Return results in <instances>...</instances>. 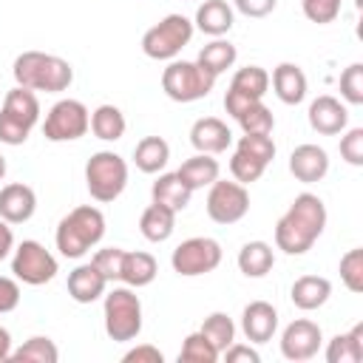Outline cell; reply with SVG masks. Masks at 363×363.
Listing matches in <instances>:
<instances>
[{"instance_id":"30bf717a","label":"cell","mask_w":363,"mask_h":363,"mask_svg":"<svg viewBox=\"0 0 363 363\" xmlns=\"http://www.w3.org/2000/svg\"><path fill=\"white\" fill-rule=\"evenodd\" d=\"M221 264V244L210 235H196L182 241L173 255H170V267L173 272L193 278V275H207Z\"/></svg>"},{"instance_id":"9a60e30c","label":"cell","mask_w":363,"mask_h":363,"mask_svg":"<svg viewBox=\"0 0 363 363\" xmlns=\"http://www.w3.org/2000/svg\"><path fill=\"white\" fill-rule=\"evenodd\" d=\"M306 116H309L312 130H318V133H323V136H335V133L346 130V125H349V111H346V105H343L340 99L329 96V94H320L318 99H312Z\"/></svg>"},{"instance_id":"7dc6e473","label":"cell","mask_w":363,"mask_h":363,"mask_svg":"<svg viewBox=\"0 0 363 363\" xmlns=\"http://www.w3.org/2000/svg\"><path fill=\"white\" fill-rule=\"evenodd\" d=\"M221 354L227 357V363H238V360H244V363H258V360H261V354H258L252 346H241V343H230Z\"/></svg>"},{"instance_id":"f35d334b","label":"cell","mask_w":363,"mask_h":363,"mask_svg":"<svg viewBox=\"0 0 363 363\" xmlns=\"http://www.w3.org/2000/svg\"><path fill=\"white\" fill-rule=\"evenodd\" d=\"M264 170H267V164H261L258 159H252V156H247V153H241V150H235L233 159H230V173H233V179H235L238 184H252V182H258V179L264 176Z\"/></svg>"},{"instance_id":"2e32d148","label":"cell","mask_w":363,"mask_h":363,"mask_svg":"<svg viewBox=\"0 0 363 363\" xmlns=\"http://www.w3.org/2000/svg\"><path fill=\"white\" fill-rule=\"evenodd\" d=\"M37 210V193L23 184V182H11L6 187H0V218L9 224H26Z\"/></svg>"},{"instance_id":"1f68e13d","label":"cell","mask_w":363,"mask_h":363,"mask_svg":"<svg viewBox=\"0 0 363 363\" xmlns=\"http://www.w3.org/2000/svg\"><path fill=\"white\" fill-rule=\"evenodd\" d=\"M125 113L116 108V105H99L94 113H91V130L96 139L102 142H116L125 136Z\"/></svg>"},{"instance_id":"7bdbcfd3","label":"cell","mask_w":363,"mask_h":363,"mask_svg":"<svg viewBox=\"0 0 363 363\" xmlns=\"http://www.w3.org/2000/svg\"><path fill=\"white\" fill-rule=\"evenodd\" d=\"M340 156L352 167L363 164V128H352L346 130V136H340Z\"/></svg>"},{"instance_id":"83f0119b","label":"cell","mask_w":363,"mask_h":363,"mask_svg":"<svg viewBox=\"0 0 363 363\" xmlns=\"http://www.w3.org/2000/svg\"><path fill=\"white\" fill-rule=\"evenodd\" d=\"M176 173L190 190H201V187H210L218 179V162L210 153H196L187 162H182V167Z\"/></svg>"},{"instance_id":"6da1fadb","label":"cell","mask_w":363,"mask_h":363,"mask_svg":"<svg viewBox=\"0 0 363 363\" xmlns=\"http://www.w3.org/2000/svg\"><path fill=\"white\" fill-rule=\"evenodd\" d=\"M326 227V204L315 193H301L292 199L289 210L275 224V247L286 255H303L320 238Z\"/></svg>"},{"instance_id":"7c38bea8","label":"cell","mask_w":363,"mask_h":363,"mask_svg":"<svg viewBox=\"0 0 363 363\" xmlns=\"http://www.w3.org/2000/svg\"><path fill=\"white\" fill-rule=\"evenodd\" d=\"M250 210V193H247V184H238V182H221L216 179L210 184V193H207V216L216 221V224H235L247 216Z\"/></svg>"},{"instance_id":"d6986e66","label":"cell","mask_w":363,"mask_h":363,"mask_svg":"<svg viewBox=\"0 0 363 363\" xmlns=\"http://www.w3.org/2000/svg\"><path fill=\"white\" fill-rule=\"evenodd\" d=\"M289 173L303 182V184H312V182H320L326 173H329V156L323 147L318 145H298L292 153H289Z\"/></svg>"},{"instance_id":"681fc988","label":"cell","mask_w":363,"mask_h":363,"mask_svg":"<svg viewBox=\"0 0 363 363\" xmlns=\"http://www.w3.org/2000/svg\"><path fill=\"white\" fill-rule=\"evenodd\" d=\"M11 354V335L6 326H0V360H9Z\"/></svg>"},{"instance_id":"b9f144b4","label":"cell","mask_w":363,"mask_h":363,"mask_svg":"<svg viewBox=\"0 0 363 363\" xmlns=\"http://www.w3.org/2000/svg\"><path fill=\"white\" fill-rule=\"evenodd\" d=\"M122 255L125 250L122 247H105V250H96L91 264L108 278V281H119V267H122Z\"/></svg>"},{"instance_id":"ac0fdd59","label":"cell","mask_w":363,"mask_h":363,"mask_svg":"<svg viewBox=\"0 0 363 363\" xmlns=\"http://www.w3.org/2000/svg\"><path fill=\"white\" fill-rule=\"evenodd\" d=\"M275 329H278V312H275L272 303L252 301V303L244 306V312H241V332L247 335L250 343H267V340H272Z\"/></svg>"},{"instance_id":"4dcf8cb0","label":"cell","mask_w":363,"mask_h":363,"mask_svg":"<svg viewBox=\"0 0 363 363\" xmlns=\"http://www.w3.org/2000/svg\"><path fill=\"white\" fill-rule=\"evenodd\" d=\"M235 57H238V51H235V45H233L230 40L213 37V43H207V45L199 51L196 62H199L204 71H210V74L218 79V74H224L227 68H233Z\"/></svg>"},{"instance_id":"8d00e7d4","label":"cell","mask_w":363,"mask_h":363,"mask_svg":"<svg viewBox=\"0 0 363 363\" xmlns=\"http://www.w3.org/2000/svg\"><path fill=\"white\" fill-rule=\"evenodd\" d=\"M235 150H241V153L258 159L261 164H269V162L275 159V142H272L269 133H244V136L238 139Z\"/></svg>"},{"instance_id":"f907efd6","label":"cell","mask_w":363,"mask_h":363,"mask_svg":"<svg viewBox=\"0 0 363 363\" xmlns=\"http://www.w3.org/2000/svg\"><path fill=\"white\" fill-rule=\"evenodd\" d=\"M3 176H6V156L0 153V179H3Z\"/></svg>"},{"instance_id":"cb8c5ba5","label":"cell","mask_w":363,"mask_h":363,"mask_svg":"<svg viewBox=\"0 0 363 363\" xmlns=\"http://www.w3.org/2000/svg\"><path fill=\"white\" fill-rule=\"evenodd\" d=\"M156 272H159V264H156V258L150 252H142V250L128 252L125 250L122 267H119V281L125 286H136V289L139 286H147L156 278Z\"/></svg>"},{"instance_id":"603a6c76","label":"cell","mask_w":363,"mask_h":363,"mask_svg":"<svg viewBox=\"0 0 363 363\" xmlns=\"http://www.w3.org/2000/svg\"><path fill=\"white\" fill-rule=\"evenodd\" d=\"M190 196L193 190L179 179V173H162L150 187V199L173 213H182L190 204Z\"/></svg>"},{"instance_id":"d6a6232c","label":"cell","mask_w":363,"mask_h":363,"mask_svg":"<svg viewBox=\"0 0 363 363\" xmlns=\"http://www.w3.org/2000/svg\"><path fill=\"white\" fill-rule=\"evenodd\" d=\"M9 360H14V363H57L60 360V352H57V346H54L51 337L34 335L20 349H11Z\"/></svg>"},{"instance_id":"4fadbf2b","label":"cell","mask_w":363,"mask_h":363,"mask_svg":"<svg viewBox=\"0 0 363 363\" xmlns=\"http://www.w3.org/2000/svg\"><path fill=\"white\" fill-rule=\"evenodd\" d=\"M269 88V74L261 65H244L233 74V82L224 94V111L235 119L244 108H250L252 102H261L264 94Z\"/></svg>"},{"instance_id":"f1b7e54d","label":"cell","mask_w":363,"mask_h":363,"mask_svg":"<svg viewBox=\"0 0 363 363\" xmlns=\"http://www.w3.org/2000/svg\"><path fill=\"white\" fill-rule=\"evenodd\" d=\"M167 159H170V145L162 136H145L133 147V164L142 173H159V170H164Z\"/></svg>"},{"instance_id":"60d3db41","label":"cell","mask_w":363,"mask_h":363,"mask_svg":"<svg viewBox=\"0 0 363 363\" xmlns=\"http://www.w3.org/2000/svg\"><path fill=\"white\" fill-rule=\"evenodd\" d=\"M340 3L343 0H301V9H303V17L309 23L326 26L340 14Z\"/></svg>"},{"instance_id":"7402d4cb","label":"cell","mask_w":363,"mask_h":363,"mask_svg":"<svg viewBox=\"0 0 363 363\" xmlns=\"http://www.w3.org/2000/svg\"><path fill=\"white\" fill-rule=\"evenodd\" d=\"M329 295H332V284H329V278H323V275H301V278L292 284V289H289L292 303H295L298 309H303V312L320 309V306L329 301Z\"/></svg>"},{"instance_id":"ba28073f","label":"cell","mask_w":363,"mask_h":363,"mask_svg":"<svg viewBox=\"0 0 363 363\" xmlns=\"http://www.w3.org/2000/svg\"><path fill=\"white\" fill-rule=\"evenodd\" d=\"M193 40V23L184 14H167L142 34V51L150 60H176Z\"/></svg>"},{"instance_id":"8992f818","label":"cell","mask_w":363,"mask_h":363,"mask_svg":"<svg viewBox=\"0 0 363 363\" xmlns=\"http://www.w3.org/2000/svg\"><path fill=\"white\" fill-rule=\"evenodd\" d=\"M128 184V162L113 150H99L85 164V187L91 199L108 204L122 196Z\"/></svg>"},{"instance_id":"f546056e","label":"cell","mask_w":363,"mask_h":363,"mask_svg":"<svg viewBox=\"0 0 363 363\" xmlns=\"http://www.w3.org/2000/svg\"><path fill=\"white\" fill-rule=\"evenodd\" d=\"M275 264V252L267 241H247L238 250V269L247 278H264Z\"/></svg>"},{"instance_id":"ee69618b","label":"cell","mask_w":363,"mask_h":363,"mask_svg":"<svg viewBox=\"0 0 363 363\" xmlns=\"http://www.w3.org/2000/svg\"><path fill=\"white\" fill-rule=\"evenodd\" d=\"M17 303H20V284H17V278L0 275V315L17 309Z\"/></svg>"},{"instance_id":"74e56055","label":"cell","mask_w":363,"mask_h":363,"mask_svg":"<svg viewBox=\"0 0 363 363\" xmlns=\"http://www.w3.org/2000/svg\"><path fill=\"white\" fill-rule=\"evenodd\" d=\"M340 281L349 292H363V250L354 247L340 258Z\"/></svg>"},{"instance_id":"277c9868","label":"cell","mask_w":363,"mask_h":363,"mask_svg":"<svg viewBox=\"0 0 363 363\" xmlns=\"http://www.w3.org/2000/svg\"><path fill=\"white\" fill-rule=\"evenodd\" d=\"M40 122V102L37 94L28 88H11L0 108V142L3 145H23L34 125Z\"/></svg>"},{"instance_id":"4316f807","label":"cell","mask_w":363,"mask_h":363,"mask_svg":"<svg viewBox=\"0 0 363 363\" xmlns=\"http://www.w3.org/2000/svg\"><path fill=\"white\" fill-rule=\"evenodd\" d=\"M363 360V323L335 335L326 346V363H360Z\"/></svg>"},{"instance_id":"bcb514c9","label":"cell","mask_w":363,"mask_h":363,"mask_svg":"<svg viewBox=\"0 0 363 363\" xmlns=\"http://www.w3.org/2000/svg\"><path fill=\"white\" fill-rule=\"evenodd\" d=\"M233 3L244 17H267L278 0H233Z\"/></svg>"},{"instance_id":"44dd1931","label":"cell","mask_w":363,"mask_h":363,"mask_svg":"<svg viewBox=\"0 0 363 363\" xmlns=\"http://www.w3.org/2000/svg\"><path fill=\"white\" fill-rule=\"evenodd\" d=\"M108 278L94 267V264H79L77 269L68 272V295L77 303H94L96 298L105 295Z\"/></svg>"},{"instance_id":"c3c4849f","label":"cell","mask_w":363,"mask_h":363,"mask_svg":"<svg viewBox=\"0 0 363 363\" xmlns=\"http://www.w3.org/2000/svg\"><path fill=\"white\" fill-rule=\"evenodd\" d=\"M14 250V233H11V224L0 218V261Z\"/></svg>"},{"instance_id":"f6af8a7d","label":"cell","mask_w":363,"mask_h":363,"mask_svg":"<svg viewBox=\"0 0 363 363\" xmlns=\"http://www.w3.org/2000/svg\"><path fill=\"white\" fill-rule=\"evenodd\" d=\"M122 360H125V363H162V360H164V354H162L156 346L142 343V346H136V349L125 352V354H122Z\"/></svg>"},{"instance_id":"ab89813d","label":"cell","mask_w":363,"mask_h":363,"mask_svg":"<svg viewBox=\"0 0 363 363\" xmlns=\"http://www.w3.org/2000/svg\"><path fill=\"white\" fill-rule=\"evenodd\" d=\"M340 96L349 105H363V62H352L340 74Z\"/></svg>"},{"instance_id":"e0dca14e","label":"cell","mask_w":363,"mask_h":363,"mask_svg":"<svg viewBox=\"0 0 363 363\" xmlns=\"http://www.w3.org/2000/svg\"><path fill=\"white\" fill-rule=\"evenodd\" d=\"M190 145L199 153L216 156V153H224L233 145V133H230L227 122H221L218 116H201L190 128Z\"/></svg>"},{"instance_id":"9c48e42d","label":"cell","mask_w":363,"mask_h":363,"mask_svg":"<svg viewBox=\"0 0 363 363\" xmlns=\"http://www.w3.org/2000/svg\"><path fill=\"white\" fill-rule=\"evenodd\" d=\"M88 128H91V111L79 99H60L45 113L43 136L48 142H74L82 139Z\"/></svg>"},{"instance_id":"7a4b0ae2","label":"cell","mask_w":363,"mask_h":363,"mask_svg":"<svg viewBox=\"0 0 363 363\" xmlns=\"http://www.w3.org/2000/svg\"><path fill=\"white\" fill-rule=\"evenodd\" d=\"M14 82L28 91L60 94L74 82V68L68 60L45 51H23L11 65Z\"/></svg>"},{"instance_id":"5b68a950","label":"cell","mask_w":363,"mask_h":363,"mask_svg":"<svg viewBox=\"0 0 363 363\" xmlns=\"http://www.w3.org/2000/svg\"><path fill=\"white\" fill-rule=\"evenodd\" d=\"M105 332L116 343L136 340L142 332V301L130 286H113L105 295Z\"/></svg>"},{"instance_id":"d590c367","label":"cell","mask_w":363,"mask_h":363,"mask_svg":"<svg viewBox=\"0 0 363 363\" xmlns=\"http://www.w3.org/2000/svg\"><path fill=\"white\" fill-rule=\"evenodd\" d=\"M235 122L241 125L244 133H272V128H275V116L264 102H252L250 108H244L235 116Z\"/></svg>"},{"instance_id":"52a82bcc","label":"cell","mask_w":363,"mask_h":363,"mask_svg":"<svg viewBox=\"0 0 363 363\" xmlns=\"http://www.w3.org/2000/svg\"><path fill=\"white\" fill-rule=\"evenodd\" d=\"M216 85V77L204 71L199 62L187 60H170L167 68L162 71V91L173 102H196L204 99Z\"/></svg>"},{"instance_id":"ffe728a7","label":"cell","mask_w":363,"mask_h":363,"mask_svg":"<svg viewBox=\"0 0 363 363\" xmlns=\"http://www.w3.org/2000/svg\"><path fill=\"white\" fill-rule=\"evenodd\" d=\"M272 91L284 105H298L306 96V74L295 62H281L272 68Z\"/></svg>"},{"instance_id":"d4e9b609","label":"cell","mask_w":363,"mask_h":363,"mask_svg":"<svg viewBox=\"0 0 363 363\" xmlns=\"http://www.w3.org/2000/svg\"><path fill=\"white\" fill-rule=\"evenodd\" d=\"M196 28L210 37H224L233 28V6L227 0H204L196 9Z\"/></svg>"},{"instance_id":"484cf974","label":"cell","mask_w":363,"mask_h":363,"mask_svg":"<svg viewBox=\"0 0 363 363\" xmlns=\"http://www.w3.org/2000/svg\"><path fill=\"white\" fill-rule=\"evenodd\" d=\"M173 230H176V213L162 207V204H156V201H150V207H145V213L139 218V233L147 241L162 244V241H167L173 235Z\"/></svg>"},{"instance_id":"8fae6325","label":"cell","mask_w":363,"mask_h":363,"mask_svg":"<svg viewBox=\"0 0 363 363\" xmlns=\"http://www.w3.org/2000/svg\"><path fill=\"white\" fill-rule=\"evenodd\" d=\"M57 258L40 244V241H23L14 255H11V272L17 281L28 284V286H40V284H48L54 275H57Z\"/></svg>"},{"instance_id":"5bb4252c","label":"cell","mask_w":363,"mask_h":363,"mask_svg":"<svg viewBox=\"0 0 363 363\" xmlns=\"http://www.w3.org/2000/svg\"><path fill=\"white\" fill-rule=\"evenodd\" d=\"M323 343V332L315 320H306V318H298L292 320L284 335H281V354L292 363H301V360H309L318 354Z\"/></svg>"},{"instance_id":"e575fe53","label":"cell","mask_w":363,"mask_h":363,"mask_svg":"<svg viewBox=\"0 0 363 363\" xmlns=\"http://www.w3.org/2000/svg\"><path fill=\"white\" fill-rule=\"evenodd\" d=\"M221 354L218 349L201 335V332H193L184 337L182 349H179V363H216Z\"/></svg>"},{"instance_id":"836d02e7","label":"cell","mask_w":363,"mask_h":363,"mask_svg":"<svg viewBox=\"0 0 363 363\" xmlns=\"http://www.w3.org/2000/svg\"><path fill=\"white\" fill-rule=\"evenodd\" d=\"M199 332L218 349V354H221L230 343H235V323H233V318L224 315V312H213V315H207Z\"/></svg>"},{"instance_id":"3957f363","label":"cell","mask_w":363,"mask_h":363,"mask_svg":"<svg viewBox=\"0 0 363 363\" xmlns=\"http://www.w3.org/2000/svg\"><path fill=\"white\" fill-rule=\"evenodd\" d=\"M102 235H105V216H102V210L91 207V204H79L68 216L60 218L54 241H57L60 255L82 258L91 247H96L102 241Z\"/></svg>"}]
</instances>
